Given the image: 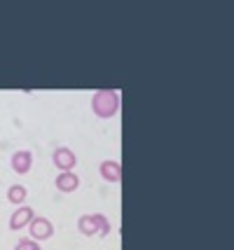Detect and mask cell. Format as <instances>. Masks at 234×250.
Segmentation results:
<instances>
[{"instance_id": "cell-1", "label": "cell", "mask_w": 234, "mask_h": 250, "mask_svg": "<svg viewBox=\"0 0 234 250\" xmlns=\"http://www.w3.org/2000/svg\"><path fill=\"white\" fill-rule=\"evenodd\" d=\"M91 110L101 120H110L120 112V94L115 89H99L91 96Z\"/></svg>"}, {"instance_id": "cell-2", "label": "cell", "mask_w": 234, "mask_h": 250, "mask_svg": "<svg viewBox=\"0 0 234 250\" xmlns=\"http://www.w3.org/2000/svg\"><path fill=\"white\" fill-rule=\"evenodd\" d=\"M28 229H31V239L38 241V243L54 236V225L47 218H38V215H35V218L31 220V225H28Z\"/></svg>"}, {"instance_id": "cell-3", "label": "cell", "mask_w": 234, "mask_h": 250, "mask_svg": "<svg viewBox=\"0 0 234 250\" xmlns=\"http://www.w3.org/2000/svg\"><path fill=\"white\" fill-rule=\"evenodd\" d=\"M52 162H54V166L59 168V171H73L75 168V164H78V157H75V152L70 150V147H56L54 154H52Z\"/></svg>"}, {"instance_id": "cell-4", "label": "cell", "mask_w": 234, "mask_h": 250, "mask_svg": "<svg viewBox=\"0 0 234 250\" xmlns=\"http://www.w3.org/2000/svg\"><path fill=\"white\" fill-rule=\"evenodd\" d=\"M33 168V152L31 150H19L12 154V171L19 175H26Z\"/></svg>"}, {"instance_id": "cell-5", "label": "cell", "mask_w": 234, "mask_h": 250, "mask_svg": "<svg viewBox=\"0 0 234 250\" xmlns=\"http://www.w3.org/2000/svg\"><path fill=\"white\" fill-rule=\"evenodd\" d=\"M35 218L33 208L28 206H19L17 210H14V215L10 218V229L12 231H21V229H26L28 225H31V220Z\"/></svg>"}, {"instance_id": "cell-6", "label": "cell", "mask_w": 234, "mask_h": 250, "mask_svg": "<svg viewBox=\"0 0 234 250\" xmlns=\"http://www.w3.org/2000/svg\"><path fill=\"white\" fill-rule=\"evenodd\" d=\"M54 185L59 192H66V194H70V192H75L80 187V178L75 171H61V173L56 175Z\"/></svg>"}, {"instance_id": "cell-7", "label": "cell", "mask_w": 234, "mask_h": 250, "mask_svg": "<svg viewBox=\"0 0 234 250\" xmlns=\"http://www.w3.org/2000/svg\"><path fill=\"white\" fill-rule=\"evenodd\" d=\"M99 173L106 183H120V178H122V166L117 162H112V159H106V162H101Z\"/></svg>"}, {"instance_id": "cell-8", "label": "cell", "mask_w": 234, "mask_h": 250, "mask_svg": "<svg viewBox=\"0 0 234 250\" xmlns=\"http://www.w3.org/2000/svg\"><path fill=\"white\" fill-rule=\"evenodd\" d=\"M78 229L82 236H96V234H99V222L94 218V213H91V215H82V218L78 220Z\"/></svg>"}, {"instance_id": "cell-9", "label": "cell", "mask_w": 234, "mask_h": 250, "mask_svg": "<svg viewBox=\"0 0 234 250\" xmlns=\"http://www.w3.org/2000/svg\"><path fill=\"white\" fill-rule=\"evenodd\" d=\"M26 187L23 185H12L10 189H7V201L10 204H17V206H21L23 201H26Z\"/></svg>"}, {"instance_id": "cell-10", "label": "cell", "mask_w": 234, "mask_h": 250, "mask_svg": "<svg viewBox=\"0 0 234 250\" xmlns=\"http://www.w3.org/2000/svg\"><path fill=\"white\" fill-rule=\"evenodd\" d=\"M94 218L99 222V236H108V234H110V222H108V218H106L103 213H94Z\"/></svg>"}, {"instance_id": "cell-11", "label": "cell", "mask_w": 234, "mask_h": 250, "mask_svg": "<svg viewBox=\"0 0 234 250\" xmlns=\"http://www.w3.org/2000/svg\"><path fill=\"white\" fill-rule=\"evenodd\" d=\"M14 250H40V243L33 239H21L14 246Z\"/></svg>"}]
</instances>
